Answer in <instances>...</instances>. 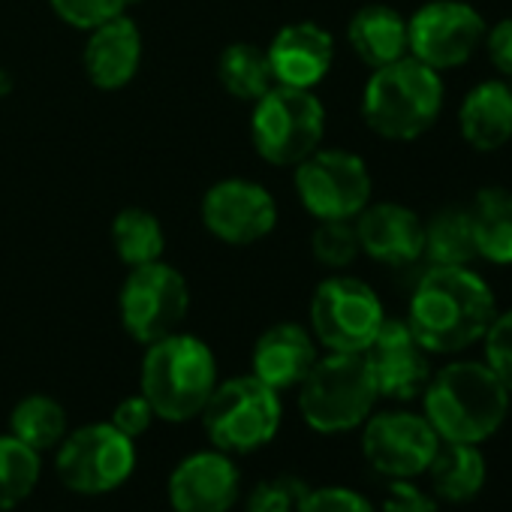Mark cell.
<instances>
[{"instance_id":"1","label":"cell","mask_w":512,"mask_h":512,"mask_svg":"<svg viewBox=\"0 0 512 512\" xmlns=\"http://www.w3.org/2000/svg\"><path fill=\"white\" fill-rule=\"evenodd\" d=\"M494 317V293L476 272L434 266L413 290L407 326L428 353H458L482 341Z\"/></svg>"},{"instance_id":"2","label":"cell","mask_w":512,"mask_h":512,"mask_svg":"<svg viewBox=\"0 0 512 512\" xmlns=\"http://www.w3.org/2000/svg\"><path fill=\"white\" fill-rule=\"evenodd\" d=\"M425 419L440 440L482 443L506 419L509 389L485 362H452L428 380Z\"/></svg>"},{"instance_id":"3","label":"cell","mask_w":512,"mask_h":512,"mask_svg":"<svg viewBox=\"0 0 512 512\" xmlns=\"http://www.w3.org/2000/svg\"><path fill=\"white\" fill-rule=\"evenodd\" d=\"M217 386V362L196 335L172 332L154 344L142 359L139 389L154 416L166 422H187L202 413Z\"/></svg>"},{"instance_id":"4","label":"cell","mask_w":512,"mask_h":512,"mask_svg":"<svg viewBox=\"0 0 512 512\" xmlns=\"http://www.w3.org/2000/svg\"><path fill=\"white\" fill-rule=\"evenodd\" d=\"M443 109V79L437 70L404 55L377 67L362 94L365 124L392 142H410L434 127Z\"/></svg>"},{"instance_id":"5","label":"cell","mask_w":512,"mask_h":512,"mask_svg":"<svg viewBox=\"0 0 512 512\" xmlns=\"http://www.w3.org/2000/svg\"><path fill=\"white\" fill-rule=\"evenodd\" d=\"M377 401V386L362 353H329L299 383L302 419L320 434H341L362 425Z\"/></svg>"},{"instance_id":"6","label":"cell","mask_w":512,"mask_h":512,"mask_svg":"<svg viewBox=\"0 0 512 512\" xmlns=\"http://www.w3.org/2000/svg\"><path fill=\"white\" fill-rule=\"evenodd\" d=\"M326 133V109L308 88L272 85L253 103L250 139L272 166H299L314 154Z\"/></svg>"},{"instance_id":"7","label":"cell","mask_w":512,"mask_h":512,"mask_svg":"<svg viewBox=\"0 0 512 512\" xmlns=\"http://www.w3.org/2000/svg\"><path fill=\"white\" fill-rule=\"evenodd\" d=\"M199 416L214 449L253 452L275 440L284 419V407L281 392L250 374L217 383Z\"/></svg>"},{"instance_id":"8","label":"cell","mask_w":512,"mask_h":512,"mask_svg":"<svg viewBox=\"0 0 512 512\" xmlns=\"http://www.w3.org/2000/svg\"><path fill=\"white\" fill-rule=\"evenodd\" d=\"M383 320V302L359 278L335 275L314 290L311 335L329 353H365Z\"/></svg>"},{"instance_id":"9","label":"cell","mask_w":512,"mask_h":512,"mask_svg":"<svg viewBox=\"0 0 512 512\" xmlns=\"http://www.w3.org/2000/svg\"><path fill=\"white\" fill-rule=\"evenodd\" d=\"M296 193L317 220H356L371 202V172L365 160L341 148H317L296 166Z\"/></svg>"},{"instance_id":"10","label":"cell","mask_w":512,"mask_h":512,"mask_svg":"<svg viewBox=\"0 0 512 512\" xmlns=\"http://www.w3.org/2000/svg\"><path fill=\"white\" fill-rule=\"evenodd\" d=\"M136 446L112 422H91L61 440L55 470L79 494H106L130 479Z\"/></svg>"},{"instance_id":"11","label":"cell","mask_w":512,"mask_h":512,"mask_svg":"<svg viewBox=\"0 0 512 512\" xmlns=\"http://www.w3.org/2000/svg\"><path fill=\"white\" fill-rule=\"evenodd\" d=\"M118 305H121V323L127 335L148 347L178 332L190 308V290L178 269L157 260V263L130 269L121 287Z\"/></svg>"},{"instance_id":"12","label":"cell","mask_w":512,"mask_h":512,"mask_svg":"<svg viewBox=\"0 0 512 512\" xmlns=\"http://www.w3.org/2000/svg\"><path fill=\"white\" fill-rule=\"evenodd\" d=\"M485 19L464 0H431L407 19V55L431 70H452L485 40Z\"/></svg>"},{"instance_id":"13","label":"cell","mask_w":512,"mask_h":512,"mask_svg":"<svg viewBox=\"0 0 512 512\" xmlns=\"http://www.w3.org/2000/svg\"><path fill=\"white\" fill-rule=\"evenodd\" d=\"M437 446L440 437L431 422L407 410L371 416L362 434V452L368 464L389 479H413L425 473Z\"/></svg>"},{"instance_id":"14","label":"cell","mask_w":512,"mask_h":512,"mask_svg":"<svg viewBox=\"0 0 512 512\" xmlns=\"http://www.w3.org/2000/svg\"><path fill=\"white\" fill-rule=\"evenodd\" d=\"M202 223L223 244H256L278 226V202L263 184L226 178L202 196Z\"/></svg>"},{"instance_id":"15","label":"cell","mask_w":512,"mask_h":512,"mask_svg":"<svg viewBox=\"0 0 512 512\" xmlns=\"http://www.w3.org/2000/svg\"><path fill=\"white\" fill-rule=\"evenodd\" d=\"M362 356L371 368L377 395L407 401L416 398L431 380L428 350L410 332L407 320H383Z\"/></svg>"},{"instance_id":"16","label":"cell","mask_w":512,"mask_h":512,"mask_svg":"<svg viewBox=\"0 0 512 512\" xmlns=\"http://www.w3.org/2000/svg\"><path fill=\"white\" fill-rule=\"evenodd\" d=\"M238 494V467L220 449L187 455L169 476V503L175 512H229Z\"/></svg>"},{"instance_id":"17","label":"cell","mask_w":512,"mask_h":512,"mask_svg":"<svg viewBox=\"0 0 512 512\" xmlns=\"http://www.w3.org/2000/svg\"><path fill=\"white\" fill-rule=\"evenodd\" d=\"M353 223H356L359 247L383 266H392V269L410 266L425 250V223L407 205H398V202L371 205L368 202Z\"/></svg>"},{"instance_id":"18","label":"cell","mask_w":512,"mask_h":512,"mask_svg":"<svg viewBox=\"0 0 512 512\" xmlns=\"http://www.w3.org/2000/svg\"><path fill=\"white\" fill-rule=\"evenodd\" d=\"M275 85L314 91L332 70L335 40L317 22H293L281 28L266 49Z\"/></svg>"},{"instance_id":"19","label":"cell","mask_w":512,"mask_h":512,"mask_svg":"<svg viewBox=\"0 0 512 512\" xmlns=\"http://www.w3.org/2000/svg\"><path fill=\"white\" fill-rule=\"evenodd\" d=\"M88 34L85 73L91 85H97L100 91H118L130 85L142 67V34L136 22L124 13Z\"/></svg>"},{"instance_id":"20","label":"cell","mask_w":512,"mask_h":512,"mask_svg":"<svg viewBox=\"0 0 512 512\" xmlns=\"http://www.w3.org/2000/svg\"><path fill=\"white\" fill-rule=\"evenodd\" d=\"M317 362L314 335L296 323H278L253 344V377L275 392L299 386Z\"/></svg>"},{"instance_id":"21","label":"cell","mask_w":512,"mask_h":512,"mask_svg":"<svg viewBox=\"0 0 512 512\" xmlns=\"http://www.w3.org/2000/svg\"><path fill=\"white\" fill-rule=\"evenodd\" d=\"M458 127L473 151H497L512 139V88L482 82L467 91L458 109Z\"/></svg>"},{"instance_id":"22","label":"cell","mask_w":512,"mask_h":512,"mask_svg":"<svg viewBox=\"0 0 512 512\" xmlns=\"http://www.w3.org/2000/svg\"><path fill=\"white\" fill-rule=\"evenodd\" d=\"M347 40L362 64L386 67L407 55V19L386 4H368L350 19Z\"/></svg>"},{"instance_id":"23","label":"cell","mask_w":512,"mask_h":512,"mask_svg":"<svg viewBox=\"0 0 512 512\" xmlns=\"http://www.w3.org/2000/svg\"><path fill=\"white\" fill-rule=\"evenodd\" d=\"M476 256L497 266H512V190L485 187L470 208Z\"/></svg>"},{"instance_id":"24","label":"cell","mask_w":512,"mask_h":512,"mask_svg":"<svg viewBox=\"0 0 512 512\" xmlns=\"http://www.w3.org/2000/svg\"><path fill=\"white\" fill-rule=\"evenodd\" d=\"M428 473H431V485L440 497H446L452 503H464V500L476 497L485 482V458L476 449V443L440 440V446L428 464Z\"/></svg>"},{"instance_id":"25","label":"cell","mask_w":512,"mask_h":512,"mask_svg":"<svg viewBox=\"0 0 512 512\" xmlns=\"http://www.w3.org/2000/svg\"><path fill=\"white\" fill-rule=\"evenodd\" d=\"M217 79L229 97L244 103H256L275 85L266 49L253 43H232L217 61Z\"/></svg>"},{"instance_id":"26","label":"cell","mask_w":512,"mask_h":512,"mask_svg":"<svg viewBox=\"0 0 512 512\" xmlns=\"http://www.w3.org/2000/svg\"><path fill=\"white\" fill-rule=\"evenodd\" d=\"M112 247L124 266L139 269V266L160 260L166 247V235H163L160 220L151 211L124 208L112 223Z\"/></svg>"},{"instance_id":"27","label":"cell","mask_w":512,"mask_h":512,"mask_svg":"<svg viewBox=\"0 0 512 512\" xmlns=\"http://www.w3.org/2000/svg\"><path fill=\"white\" fill-rule=\"evenodd\" d=\"M10 428L13 437H19L31 449L46 452L61 446V440L67 437V410L49 395H28L13 407Z\"/></svg>"},{"instance_id":"28","label":"cell","mask_w":512,"mask_h":512,"mask_svg":"<svg viewBox=\"0 0 512 512\" xmlns=\"http://www.w3.org/2000/svg\"><path fill=\"white\" fill-rule=\"evenodd\" d=\"M434 266H467L476 256L470 211L446 208L425 223V250Z\"/></svg>"},{"instance_id":"29","label":"cell","mask_w":512,"mask_h":512,"mask_svg":"<svg viewBox=\"0 0 512 512\" xmlns=\"http://www.w3.org/2000/svg\"><path fill=\"white\" fill-rule=\"evenodd\" d=\"M40 452L13 434H0V512L31 497L40 482Z\"/></svg>"},{"instance_id":"30","label":"cell","mask_w":512,"mask_h":512,"mask_svg":"<svg viewBox=\"0 0 512 512\" xmlns=\"http://www.w3.org/2000/svg\"><path fill=\"white\" fill-rule=\"evenodd\" d=\"M317 263L326 269H347L359 256V235L353 220H320L311 238Z\"/></svg>"},{"instance_id":"31","label":"cell","mask_w":512,"mask_h":512,"mask_svg":"<svg viewBox=\"0 0 512 512\" xmlns=\"http://www.w3.org/2000/svg\"><path fill=\"white\" fill-rule=\"evenodd\" d=\"M305 491L308 485L293 473L263 479L247 494V512H299Z\"/></svg>"},{"instance_id":"32","label":"cell","mask_w":512,"mask_h":512,"mask_svg":"<svg viewBox=\"0 0 512 512\" xmlns=\"http://www.w3.org/2000/svg\"><path fill=\"white\" fill-rule=\"evenodd\" d=\"M49 4L61 22L79 31H94L127 10V0H49Z\"/></svg>"},{"instance_id":"33","label":"cell","mask_w":512,"mask_h":512,"mask_svg":"<svg viewBox=\"0 0 512 512\" xmlns=\"http://www.w3.org/2000/svg\"><path fill=\"white\" fill-rule=\"evenodd\" d=\"M482 341H485V365L512 392V311L494 317Z\"/></svg>"},{"instance_id":"34","label":"cell","mask_w":512,"mask_h":512,"mask_svg":"<svg viewBox=\"0 0 512 512\" xmlns=\"http://www.w3.org/2000/svg\"><path fill=\"white\" fill-rule=\"evenodd\" d=\"M299 512H374V506L353 488L326 485V488H308Z\"/></svg>"},{"instance_id":"35","label":"cell","mask_w":512,"mask_h":512,"mask_svg":"<svg viewBox=\"0 0 512 512\" xmlns=\"http://www.w3.org/2000/svg\"><path fill=\"white\" fill-rule=\"evenodd\" d=\"M151 422H154V410H151V404L145 401L142 392L124 398V401L115 407V413H112V425H115L121 434H127L130 440L142 437V434L151 428Z\"/></svg>"},{"instance_id":"36","label":"cell","mask_w":512,"mask_h":512,"mask_svg":"<svg viewBox=\"0 0 512 512\" xmlns=\"http://www.w3.org/2000/svg\"><path fill=\"white\" fill-rule=\"evenodd\" d=\"M485 52L494 70L503 76H512V19H503L491 28H485Z\"/></svg>"},{"instance_id":"37","label":"cell","mask_w":512,"mask_h":512,"mask_svg":"<svg viewBox=\"0 0 512 512\" xmlns=\"http://www.w3.org/2000/svg\"><path fill=\"white\" fill-rule=\"evenodd\" d=\"M383 512H437V503L425 491H419L413 482L395 479L383 503Z\"/></svg>"}]
</instances>
